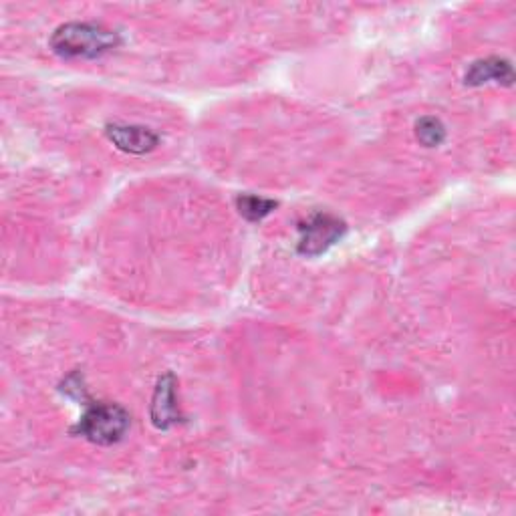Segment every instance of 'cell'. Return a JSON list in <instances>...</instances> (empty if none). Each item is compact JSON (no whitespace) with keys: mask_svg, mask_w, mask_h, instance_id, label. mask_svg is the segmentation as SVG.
I'll return each instance as SVG.
<instances>
[{"mask_svg":"<svg viewBox=\"0 0 516 516\" xmlns=\"http://www.w3.org/2000/svg\"><path fill=\"white\" fill-rule=\"evenodd\" d=\"M49 45L63 59H97L117 49L121 37L103 25L67 23L51 35Z\"/></svg>","mask_w":516,"mask_h":516,"instance_id":"cell-1","label":"cell"},{"mask_svg":"<svg viewBox=\"0 0 516 516\" xmlns=\"http://www.w3.org/2000/svg\"><path fill=\"white\" fill-rule=\"evenodd\" d=\"M129 426H132V416L119 404L89 402L85 404V412L71 432L91 444L113 446L125 438Z\"/></svg>","mask_w":516,"mask_h":516,"instance_id":"cell-2","label":"cell"},{"mask_svg":"<svg viewBox=\"0 0 516 516\" xmlns=\"http://www.w3.org/2000/svg\"><path fill=\"white\" fill-rule=\"evenodd\" d=\"M297 252L301 256H321L347 234V224L329 212H313L305 222L299 224Z\"/></svg>","mask_w":516,"mask_h":516,"instance_id":"cell-3","label":"cell"},{"mask_svg":"<svg viewBox=\"0 0 516 516\" xmlns=\"http://www.w3.org/2000/svg\"><path fill=\"white\" fill-rule=\"evenodd\" d=\"M107 140L121 152L132 156H144L154 152L160 146V134L144 125H123L109 123L105 127Z\"/></svg>","mask_w":516,"mask_h":516,"instance_id":"cell-4","label":"cell"},{"mask_svg":"<svg viewBox=\"0 0 516 516\" xmlns=\"http://www.w3.org/2000/svg\"><path fill=\"white\" fill-rule=\"evenodd\" d=\"M152 422L158 430H170L180 422V410L176 404V377L166 373L160 377L152 400Z\"/></svg>","mask_w":516,"mask_h":516,"instance_id":"cell-5","label":"cell"},{"mask_svg":"<svg viewBox=\"0 0 516 516\" xmlns=\"http://www.w3.org/2000/svg\"><path fill=\"white\" fill-rule=\"evenodd\" d=\"M464 83L468 87H480L486 83H500L504 87H510L514 83V69L510 61L500 57L480 59L468 67L464 75Z\"/></svg>","mask_w":516,"mask_h":516,"instance_id":"cell-6","label":"cell"},{"mask_svg":"<svg viewBox=\"0 0 516 516\" xmlns=\"http://www.w3.org/2000/svg\"><path fill=\"white\" fill-rule=\"evenodd\" d=\"M279 204L271 198H263L256 194H240L236 198V208L240 212L242 218H246L248 222H258L267 218Z\"/></svg>","mask_w":516,"mask_h":516,"instance_id":"cell-7","label":"cell"},{"mask_svg":"<svg viewBox=\"0 0 516 516\" xmlns=\"http://www.w3.org/2000/svg\"><path fill=\"white\" fill-rule=\"evenodd\" d=\"M416 138L426 148H438L446 140V127L438 117H422L416 123Z\"/></svg>","mask_w":516,"mask_h":516,"instance_id":"cell-8","label":"cell"}]
</instances>
